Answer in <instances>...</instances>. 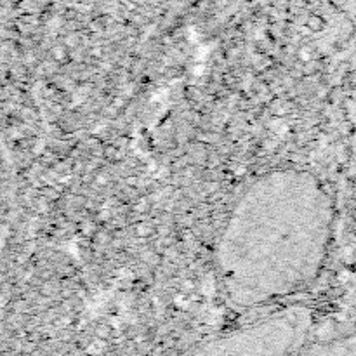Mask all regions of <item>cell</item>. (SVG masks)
<instances>
[{
  "instance_id": "6da1fadb",
  "label": "cell",
  "mask_w": 356,
  "mask_h": 356,
  "mask_svg": "<svg viewBox=\"0 0 356 356\" xmlns=\"http://www.w3.org/2000/svg\"><path fill=\"white\" fill-rule=\"evenodd\" d=\"M332 205L323 186L302 171H274L235 203L217 245L228 295L259 304L301 290L327 256Z\"/></svg>"
}]
</instances>
